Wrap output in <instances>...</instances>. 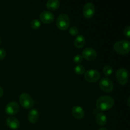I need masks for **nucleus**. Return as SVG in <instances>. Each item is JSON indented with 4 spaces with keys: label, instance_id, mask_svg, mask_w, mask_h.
Listing matches in <instances>:
<instances>
[{
    "label": "nucleus",
    "instance_id": "1",
    "mask_svg": "<svg viewBox=\"0 0 130 130\" xmlns=\"http://www.w3.org/2000/svg\"><path fill=\"white\" fill-rule=\"evenodd\" d=\"M114 104V100L111 96L103 95L98 98L96 102V106L99 110H106L110 109Z\"/></svg>",
    "mask_w": 130,
    "mask_h": 130
},
{
    "label": "nucleus",
    "instance_id": "8",
    "mask_svg": "<svg viewBox=\"0 0 130 130\" xmlns=\"http://www.w3.org/2000/svg\"><path fill=\"white\" fill-rule=\"evenodd\" d=\"M95 12V6L91 2H88L85 4L83 9V13L85 17L91 18L93 16Z\"/></svg>",
    "mask_w": 130,
    "mask_h": 130
},
{
    "label": "nucleus",
    "instance_id": "12",
    "mask_svg": "<svg viewBox=\"0 0 130 130\" xmlns=\"http://www.w3.org/2000/svg\"><path fill=\"white\" fill-rule=\"evenodd\" d=\"M72 113L74 118L81 119L85 116V110L80 105H74L72 109Z\"/></svg>",
    "mask_w": 130,
    "mask_h": 130
},
{
    "label": "nucleus",
    "instance_id": "7",
    "mask_svg": "<svg viewBox=\"0 0 130 130\" xmlns=\"http://www.w3.org/2000/svg\"><path fill=\"white\" fill-rule=\"evenodd\" d=\"M20 102L21 105L25 109L31 108L34 105V100L32 99L30 95L26 93H23L20 95Z\"/></svg>",
    "mask_w": 130,
    "mask_h": 130
},
{
    "label": "nucleus",
    "instance_id": "22",
    "mask_svg": "<svg viewBox=\"0 0 130 130\" xmlns=\"http://www.w3.org/2000/svg\"><path fill=\"white\" fill-rule=\"evenodd\" d=\"M83 59V56L80 54H77V55H76L74 57L73 60L75 63H81V62H82Z\"/></svg>",
    "mask_w": 130,
    "mask_h": 130
},
{
    "label": "nucleus",
    "instance_id": "24",
    "mask_svg": "<svg viewBox=\"0 0 130 130\" xmlns=\"http://www.w3.org/2000/svg\"><path fill=\"white\" fill-rule=\"evenodd\" d=\"M6 54V50L4 48H0V60L5 58Z\"/></svg>",
    "mask_w": 130,
    "mask_h": 130
},
{
    "label": "nucleus",
    "instance_id": "17",
    "mask_svg": "<svg viewBox=\"0 0 130 130\" xmlns=\"http://www.w3.org/2000/svg\"><path fill=\"white\" fill-rule=\"evenodd\" d=\"M60 5V2L58 0H48L46 3L47 8L50 10H55L58 8Z\"/></svg>",
    "mask_w": 130,
    "mask_h": 130
},
{
    "label": "nucleus",
    "instance_id": "4",
    "mask_svg": "<svg viewBox=\"0 0 130 130\" xmlns=\"http://www.w3.org/2000/svg\"><path fill=\"white\" fill-rule=\"evenodd\" d=\"M100 77V73L96 69H91L85 71V78L88 82L95 83L99 80Z\"/></svg>",
    "mask_w": 130,
    "mask_h": 130
},
{
    "label": "nucleus",
    "instance_id": "13",
    "mask_svg": "<svg viewBox=\"0 0 130 130\" xmlns=\"http://www.w3.org/2000/svg\"><path fill=\"white\" fill-rule=\"evenodd\" d=\"M6 124L9 128L13 129H16L20 126V122L19 119L13 116H10L6 119Z\"/></svg>",
    "mask_w": 130,
    "mask_h": 130
},
{
    "label": "nucleus",
    "instance_id": "11",
    "mask_svg": "<svg viewBox=\"0 0 130 130\" xmlns=\"http://www.w3.org/2000/svg\"><path fill=\"white\" fill-rule=\"evenodd\" d=\"M19 110V104L16 102L11 101L6 104L5 107V111L8 114H15Z\"/></svg>",
    "mask_w": 130,
    "mask_h": 130
},
{
    "label": "nucleus",
    "instance_id": "26",
    "mask_svg": "<svg viewBox=\"0 0 130 130\" xmlns=\"http://www.w3.org/2000/svg\"><path fill=\"white\" fill-rule=\"evenodd\" d=\"M99 130H107V128H104V127H102V128H100V129H99Z\"/></svg>",
    "mask_w": 130,
    "mask_h": 130
},
{
    "label": "nucleus",
    "instance_id": "27",
    "mask_svg": "<svg viewBox=\"0 0 130 130\" xmlns=\"http://www.w3.org/2000/svg\"><path fill=\"white\" fill-rule=\"evenodd\" d=\"M0 43H1V38H0Z\"/></svg>",
    "mask_w": 130,
    "mask_h": 130
},
{
    "label": "nucleus",
    "instance_id": "2",
    "mask_svg": "<svg viewBox=\"0 0 130 130\" xmlns=\"http://www.w3.org/2000/svg\"><path fill=\"white\" fill-rule=\"evenodd\" d=\"M113 47L117 53L121 55H126L129 52L130 43L127 39H121L117 41L114 44Z\"/></svg>",
    "mask_w": 130,
    "mask_h": 130
},
{
    "label": "nucleus",
    "instance_id": "9",
    "mask_svg": "<svg viewBox=\"0 0 130 130\" xmlns=\"http://www.w3.org/2000/svg\"><path fill=\"white\" fill-rule=\"evenodd\" d=\"M83 57H85L88 60H93L97 57V53L96 51L94 48L91 47H87L85 48L83 51L82 53Z\"/></svg>",
    "mask_w": 130,
    "mask_h": 130
},
{
    "label": "nucleus",
    "instance_id": "19",
    "mask_svg": "<svg viewBox=\"0 0 130 130\" xmlns=\"http://www.w3.org/2000/svg\"><path fill=\"white\" fill-rule=\"evenodd\" d=\"M74 71L77 74H83L85 72V67L83 65L78 64L74 67Z\"/></svg>",
    "mask_w": 130,
    "mask_h": 130
},
{
    "label": "nucleus",
    "instance_id": "18",
    "mask_svg": "<svg viewBox=\"0 0 130 130\" xmlns=\"http://www.w3.org/2000/svg\"><path fill=\"white\" fill-rule=\"evenodd\" d=\"M103 72L106 76H109L112 74L113 72V69L110 65H106L103 68Z\"/></svg>",
    "mask_w": 130,
    "mask_h": 130
},
{
    "label": "nucleus",
    "instance_id": "6",
    "mask_svg": "<svg viewBox=\"0 0 130 130\" xmlns=\"http://www.w3.org/2000/svg\"><path fill=\"white\" fill-rule=\"evenodd\" d=\"M116 78L120 85H124L128 81V71L126 69L121 68L116 71Z\"/></svg>",
    "mask_w": 130,
    "mask_h": 130
},
{
    "label": "nucleus",
    "instance_id": "23",
    "mask_svg": "<svg viewBox=\"0 0 130 130\" xmlns=\"http://www.w3.org/2000/svg\"><path fill=\"white\" fill-rule=\"evenodd\" d=\"M124 34L127 38H129L130 37V26L129 25H127L125 27L124 30Z\"/></svg>",
    "mask_w": 130,
    "mask_h": 130
},
{
    "label": "nucleus",
    "instance_id": "16",
    "mask_svg": "<svg viewBox=\"0 0 130 130\" xmlns=\"http://www.w3.org/2000/svg\"><path fill=\"white\" fill-rule=\"evenodd\" d=\"M39 118V113L36 109H32L30 110L28 114V119L29 121L32 123H36Z\"/></svg>",
    "mask_w": 130,
    "mask_h": 130
},
{
    "label": "nucleus",
    "instance_id": "15",
    "mask_svg": "<svg viewBox=\"0 0 130 130\" xmlns=\"http://www.w3.org/2000/svg\"><path fill=\"white\" fill-rule=\"evenodd\" d=\"M95 120L99 125L104 126L106 124L107 119L106 115L104 113L98 112L95 116Z\"/></svg>",
    "mask_w": 130,
    "mask_h": 130
},
{
    "label": "nucleus",
    "instance_id": "3",
    "mask_svg": "<svg viewBox=\"0 0 130 130\" xmlns=\"http://www.w3.org/2000/svg\"><path fill=\"white\" fill-rule=\"evenodd\" d=\"M56 25L60 30H66L70 25L69 17L66 13H61L57 17Z\"/></svg>",
    "mask_w": 130,
    "mask_h": 130
},
{
    "label": "nucleus",
    "instance_id": "5",
    "mask_svg": "<svg viewBox=\"0 0 130 130\" xmlns=\"http://www.w3.org/2000/svg\"><path fill=\"white\" fill-rule=\"evenodd\" d=\"M99 87L102 91L105 92H111L114 88V84L110 79L104 77L100 81Z\"/></svg>",
    "mask_w": 130,
    "mask_h": 130
},
{
    "label": "nucleus",
    "instance_id": "20",
    "mask_svg": "<svg viewBox=\"0 0 130 130\" xmlns=\"http://www.w3.org/2000/svg\"><path fill=\"white\" fill-rule=\"evenodd\" d=\"M30 27L33 29H38L41 27V22L38 19H33L30 22Z\"/></svg>",
    "mask_w": 130,
    "mask_h": 130
},
{
    "label": "nucleus",
    "instance_id": "14",
    "mask_svg": "<svg viewBox=\"0 0 130 130\" xmlns=\"http://www.w3.org/2000/svg\"><path fill=\"white\" fill-rule=\"evenodd\" d=\"M85 43H86V39L82 34H78L74 40V46L79 48H83L85 45Z\"/></svg>",
    "mask_w": 130,
    "mask_h": 130
},
{
    "label": "nucleus",
    "instance_id": "21",
    "mask_svg": "<svg viewBox=\"0 0 130 130\" xmlns=\"http://www.w3.org/2000/svg\"><path fill=\"white\" fill-rule=\"evenodd\" d=\"M70 34L72 36H76L79 34V29L76 26H72L69 28V30Z\"/></svg>",
    "mask_w": 130,
    "mask_h": 130
},
{
    "label": "nucleus",
    "instance_id": "25",
    "mask_svg": "<svg viewBox=\"0 0 130 130\" xmlns=\"http://www.w3.org/2000/svg\"><path fill=\"white\" fill-rule=\"evenodd\" d=\"M3 95V90L2 88L0 86V97H1Z\"/></svg>",
    "mask_w": 130,
    "mask_h": 130
},
{
    "label": "nucleus",
    "instance_id": "10",
    "mask_svg": "<svg viewBox=\"0 0 130 130\" xmlns=\"http://www.w3.org/2000/svg\"><path fill=\"white\" fill-rule=\"evenodd\" d=\"M54 15L53 13L48 10H44L42 11L39 15V19L41 22L45 24H50L54 20Z\"/></svg>",
    "mask_w": 130,
    "mask_h": 130
}]
</instances>
